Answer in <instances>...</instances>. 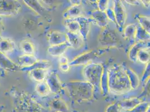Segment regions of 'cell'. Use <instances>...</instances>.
Returning a JSON list of instances; mask_svg holds the SVG:
<instances>
[{"label": "cell", "mask_w": 150, "mask_h": 112, "mask_svg": "<svg viewBox=\"0 0 150 112\" xmlns=\"http://www.w3.org/2000/svg\"><path fill=\"white\" fill-rule=\"evenodd\" d=\"M21 4L16 0H0V16H14L19 13Z\"/></svg>", "instance_id": "52a82bcc"}, {"label": "cell", "mask_w": 150, "mask_h": 112, "mask_svg": "<svg viewBox=\"0 0 150 112\" xmlns=\"http://www.w3.org/2000/svg\"><path fill=\"white\" fill-rule=\"evenodd\" d=\"M113 10L115 13L117 28L120 32H122L125 28L127 20V13L125 5L122 1H114Z\"/></svg>", "instance_id": "9c48e42d"}, {"label": "cell", "mask_w": 150, "mask_h": 112, "mask_svg": "<svg viewBox=\"0 0 150 112\" xmlns=\"http://www.w3.org/2000/svg\"><path fill=\"white\" fill-rule=\"evenodd\" d=\"M100 89L101 91V94H103V96H105L109 93L108 67L105 66H104V69L100 81Z\"/></svg>", "instance_id": "f1b7e54d"}, {"label": "cell", "mask_w": 150, "mask_h": 112, "mask_svg": "<svg viewBox=\"0 0 150 112\" xmlns=\"http://www.w3.org/2000/svg\"><path fill=\"white\" fill-rule=\"evenodd\" d=\"M140 2L145 7H149L150 6V0H142L140 1Z\"/></svg>", "instance_id": "b9f144b4"}, {"label": "cell", "mask_w": 150, "mask_h": 112, "mask_svg": "<svg viewBox=\"0 0 150 112\" xmlns=\"http://www.w3.org/2000/svg\"><path fill=\"white\" fill-rule=\"evenodd\" d=\"M98 42L104 48L112 49L122 47V43L117 35L108 26L101 31L98 37Z\"/></svg>", "instance_id": "8992f818"}, {"label": "cell", "mask_w": 150, "mask_h": 112, "mask_svg": "<svg viewBox=\"0 0 150 112\" xmlns=\"http://www.w3.org/2000/svg\"><path fill=\"white\" fill-rule=\"evenodd\" d=\"M136 39H137V41L149 42L150 40V34L139 25L137 26Z\"/></svg>", "instance_id": "1f68e13d"}, {"label": "cell", "mask_w": 150, "mask_h": 112, "mask_svg": "<svg viewBox=\"0 0 150 112\" xmlns=\"http://www.w3.org/2000/svg\"><path fill=\"white\" fill-rule=\"evenodd\" d=\"M82 13L81 5H71L63 13V18L64 19H76L83 16Z\"/></svg>", "instance_id": "ffe728a7"}, {"label": "cell", "mask_w": 150, "mask_h": 112, "mask_svg": "<svg viewBox=\"0 0 150 112\" xmlns=\"http://www.w3.org/2000/svg\"><path fill=\"white\" fill-rule=\"evenodd\" d=\"M45 81L50 87L51 93L60 95L64 93V85L61 81L57 70H52L48 72Z\"/></svg>", "instance_id": "ba28073f"}, {"label": "cell", "mask_w": 150, "mask_h": 112, "mask_svg": "<svg viewBox=\"0 0 150 112\" xmlns=\"http://www.w3.org/2000/svg\"><path fill=\"white\" fill-rule=\"evenodd\" d=\"M38 60L34 55H22L16 58V63L21 69H28L31 67Z\"/></svg>", "instance_id": "ac0fdd59"}, {"label": "cell", "mask_w": 150, "mask_h": 112, "mask_svg": "<svg viewBox=\"0 0 150 112\" xmlns=\"http://www.w3.org/2000/svg\"><path fill=\"white\" fill-rule=\"evenodd\" d=\"M149 48H144L141 50L137 57V61H138L143 64H147L150 61V51L149 50Z\"/></svg>", "instance_id": "4dcf8cb0"}, {"label": "cell", "mask_w": 150, "mask_h": 112, "mask_svg": "<svg viewBox=\"0 0 150 112\" xmlns=\"http://www.w3.org/2000/svg\"><path fill=\"white\" fill-rule=\"evenodd\" d=\"M125 71L128 76L132 90L136 89L139 85L140 79L137 74L131 69L125 67Z\"/></svg>", "instance_id": "83f0119b"}, {"label": "cell", "mask_w": 150, "mask_h": 112, "mask_svg": "<svg viewBox=\"0 0 150 112\" xmlns=\"http://www.w3.org/2000/svg\"><path fill=\"white\" fill-rule=\"evenodd\" d=\"M0 67L6 71H21V68L16 63L1 52H0Z\"/></svg>", "instance_id": "2e32d148"}, {"label": "cell", "mask_w": 150, "mask_h": 112, "mask_svg": "<svg viewBox=\"0 0 150 112\" xmlns=\"http://www.w3.org/2000/svg\"><path fill=\"white\" fill-rule=\"evenodd\" d=\"M81 1H70L72 5H81Z\"/></svg>", "instance_id": "ee69618b"}, {"label": "cell", "mask_w": 150, "mask_h": 112, "mask_svg": "<svg viewBox=\"0 0 150 112\" xmlns=\"http://www.w3.org/2000/svg\"><path fill=\"white\" fill-rule=\"evenodd\" d=\"M49 109L53 112H69V108L66 102L60 97H54L47 102Z\"/></svg>", "instance_id": "30bf717a"}, {"label": "cell", "mask_w": 150, "mask_h": 112, "mask_svg": "<svg viewBox=\"0 0 150 112\" xmlns=\"http://www.w3.org/2000/svg\"><path fill=\"white\" fill-rule=\"evenodd\" d=\"M63 23L68 32L80 34V24L77 19H64Z\"/></svg>", "instance_id": "484cf974"}, {"label": "cell", "mask_w": 150, "mask_h": 112, "mask_svg": "<svg viewBox=\"0 0 150 112\" xmlns=\"http://www.w3.org/2000/svg\"><path fill=\"white\" fill-rule=\"evenodd\" d=\"M146 112H150V105H149V106H148V108H147Z\"/></svg>", "instance_id": "7dc6e473"}, {"label": "cell", "mask_w": 150, "mask_h": 112, "mask_svg": "<svg viewBox=\"0 0 150 112\" xmlns=\"http://www.w3.org/2000/svg\"><path fill=\"white\" fill-rule=\"evenodd\" d=\"M71 66L69 63H64V64H60L59 65V69L62 71L63 72H67L69 71Z\"/></svg>", "instance_id": "f35d334b"}, {"label": "cell", "mask_w": 150, "mask_h": 112, "mask_svg": "<svg viewBox=\"0 0 150 112\" xmlns=\"http://www.w3.org/2000/svg\"><path fill=\"white\" fill-rule=\"evenodd\" d=\"M139 24V26L142 28L144 30L150 34V18L141 14H136L134 16Z\"/></svg>", "instance_id": "f546056e"}, {"label": "cell", "mask_w": 150, "mask_h": 112, "mask_svg": "<svg viewBox=\"0 0 150 112\" xmlns=\"http://www.w3.org/2000/svg\"><path fill=\"white\" fill-rule=\"evenodd\" d=\"M69 47V45L67 42L64 43L50 46L47 49V52L52 57H59L63 56Z\"/></svg>", "instance_id": "7402d4cb"}, {"label": "cell", "mask_w": 150, "mask_h": 112, "mask_svg": "<svg viewBox=\"0 0 150 112\" xmlns=\"http://www.w3.org/2000/svg\"><path fill=\"white\" fill-rule=\"evenodd\" d=\"M149 78H150V61L149 62L146 64V68L144 70L143 75L142 76L141 81L145 82Z\"/></svg>", "instance_id": "d590c367"}, {"label": "cell", "mask_w": 150, "mask_h": 112, "mask_svg": "<svg viewBox=\"0 0 150 112\" xmlns=\"http://www.w3.org/2000/svg\"><path fill=\"white\" fill-rule=\"evenodd\" d=\"M142 101L141 98L136 97L122 100L118 104L121 109H123L124 111H131Z\"/></svg>", "instance_id": "603a6c76"}, {"label": "cell", "mask_w": 150, "mask_h": 112, "mask_svg": "<svg viewBox=\"0 0 150 112\" xmlns=\"http://www.w3.org/2000/svg\"><path fill=\"white\" fill-rule=\"evenodd\" d=\"M137 26L135 24H130L125 26L123 30L122 37L129 42H134L136 39Z\"/></svg>", "instance_id": "cb8c5ba5"}, {"label": "cell", "mask_w": 150, "mask_h": 112, "mask_svg": "<svg viewBox=\"0 0 150 112\" xmlns=\"http://www.w3.org/2000/svg\"><path fill=\"white\" fill-rule=\"evenodd\" d=\"M90 19L91 23L103 29L108 26L109 20L105 12L101 11L98 9L95 10L91 13V18Z\"/></svg>", "instance_id": "7c38bea8"}, {"label": "cell", "mask_w": 150, "mask_h": 112, "mask_svg": "<svg viewBox=\"0 0 150 112\" xmlns=\"http://www.w3.org/2000/svg\"><path fill=\"white\" fill-rule=\"evenodd\" d=\"M149 105L150 104H149L148 102L142 101L139 104L133 108L131 111H123V112H146Z\"/></svg>", "instance_id": "d6a6232c"}, {"label": "cell", "mask_w": 150, "mask_h": 112, "mask_svg": "<svg viewBox=\"0 0 150 112\" xmlns=\"http://www.w3.org/2000/svg\"><path fill=\"white\" fill-rule=\"evenodd\" d=\"M7 93L13 100L11 112H48L32 95L24 90L11 87Z\"/></svg>", "instance_id": "6da1fadb"}, {"label": "cell", "mask_w": 150, "mask_h": 112, "mask_svg": "<svg viewBox=\"0 0 150 112\" xmlns=\"http://www.w3.org/2000/svg\"><path fill=\"white\" fill-rule=\"evenodd\" d=\"M120 108L118 103H112L107 106L105 112H120Z\"/></svg>", "instance_id": "8d00e7d4"}, {"label": "cell", "mask_w": 150, "mask_h": 112, "mask_svg": "<svg viewBox=\"0 0 150 112\" xmlns=\"http://www.w3.org/2000/svg\"><path fill=\"white\" fill-rule=\"evenodd\" d=\"M6 75V71L0 67V77H4Z\"/></svg>", "instance_id": "f6af8a7d"}, {"label": "cell", "mask_w": 150, "mask_h": 112, "mask_svg": "<svg viewBox=\"0 0 150 112\" xmlns=\"http://www.w3.org/2000/svg\"><path fill=\"white\" fill-rule=\"evenodd\" d=\"M48 42L50 46L56 45L67 42L66 34L58 30H52L47 35Z\"/></svg>", "instance_id": "5bb4252c"}, {"label": "cell", "mask_w": 150, "mask_h": 112, "mask_svg": "<svg viewBox=\"0 0 150 112\" xmlns=\"http://www.w3.org/2000/svg\"><path fill=\"white\" fill-rule=\"evenodd\" d=\"M109 1L108 0H99L96 1L98 9L103 12H105L109 8Z\"/></svg>", "instance_id": "e575fe53"}, {"label": "cell", "mask_w": 150, "mask_h": 112, "mask_svg": "<svg viewBox=\"0 0 150 112\" xmlns=\"http://www.w3.org/2000/svg\"><path fill=\"white\" fill-rule=\"evenodd\" d=\"M150 42H141L137 41L136 43L134 44L130 49L129 50L128 53V58L132 62H136L137 61V57L138 52L142 49L150 48Z\"/></svg>", "instance_id": "4fadbf2b"}, {"label": "cell", "mask_w": 150, "mask_h": 112, "mask_svg": "<svg viewBox=\"0 0 150 112\" xmlns=\"http://www.w3.org/2000/svg\"><path fill=\"white\" fill-rule=\"evenodd\" d=\"M76 19L80 24V34L84 41L86 40L90 29V24L91 23L90 19L84 16Z\"/></svg>", "instance_id": "44dd1931"}, {"label": "cell", "mask_w": 150, "mask_h": 112, "mask_svg": "<svg viewBox=\"0 0 150 112\" xmlns=\"http://www.w3.org/2000/svg\"><path fill=\"white\" fill-rule=\"evenodd\" d=\"M19 48L20 50L23 53V55H34L35 48L34 44L31 41L23 39L20 42Z\"/></svg>", "instance_id": "d4e9b609"}, {"label": "cell", "mask_w": 150, "mask_h": 112, "mask_svg": "<svg viewBox=\"0 0 150 112\" xmlns=\"http://www.w3.org/2000/svg\"><path fill=\"white\" fill-rule=\"evenodd\" d=\"M125 67L121 63H114L108 67L109 93L120 95L127 93L131 90Z\"/></svg>", "instance_id": "7a4b0ae2"}, {"label": "cell", "mask_w": 150, "mask_h": 112, "mask_svg": "<svg viewBox=\"0 0 150 112\" xmlns=\"http://www.w3.org/2000/svg\"><path fill=\"white\" fill-rule=\"evenodd\" d=\"M142 97L150 98V78L145 82L143 90L138 98L141 99Z\"/></svg>", "instance_id": "836d02e7"}, {"label": "cell", "mask_w": 150, "mask_h": 112, "mask_svg": "<svg viewBox=\"0 0 150 112\" xmlns=\"http://www.w3.org/2000/svg\"><path fill=\"white\" fill-rule=\"evenodd\" d=\"M106 16L108 18V20H110L112 22L114 23V24H116V20H115V13L114 12L113 9H110V8H108L106 10Z\"/></svg>", "instance_id": "74e56055"}, {"label": "cell", "mask_w": 150, "mask_h": 112, "mask_svg": "<svg viewBox=\"0 0 150 112\" xmlns=\"http://www.w3.org/2000/svg\"><path fill=\"white\" fill-rule=\"evenodd\" d=\"M104 66L101 63L91 62L86 65L83 69L82 74L85 81L93 86L95 91L100 89V81Z\"/></svg>", "instance_id": "277c9868"}, {"label": "cell", "mask_w": 150, "mask_h": 112, "mask_svg": "<svg viewBox=\"0 0 150 112\" xmlns=\"http://www.w3.org/2000/svg\"><path fill=\"white\" fill-rule=\"evenodd\" d=\"M5 109V106L4 104H0V112H4Z\"/></svg>", "instance_id": "bcb514c9"}, {"label": "cell", "mask_w": 150, "mask_h": 112, "mask_svg": "<svg viewBox=\"0 0 150 112\" xmlns=\"http://www.w3.org/2000/svg\"><path fill=\"white\" fill-rule=\"evenodd\" d=\"M21 71H28L30 77L33 80L37 82L45 81L48 74V69L39 67H31L23 69Z\"/></svg>", "instance_id": "9a60e30c"}, {"label": "cell", "mask_w": 150, "mask_h": 112, "mask_svg": "<svg viewBox=\"0 0 150 112\" xmlns=\"http://www.w3.org/2000/svg\"><path fill=\"white\" fill-rule=\"evenodd\" d=\"M4 30V24L3 22V19L2 16H0V36H1V33Z\"/></svg>", "instance_id": "7bdbcfd3"}, {"label": "cell", "mask_w": 150, "mask_h": 112, "mask_svg": "<svg viewBox=\"0 0 150 112\" xmlns=\"http://www.w3.org/2000/svg\"><path fill=\"white\" fill-rule=\"evenodd\" d=\"M35 91L38 95L43 98H46L50 95V87L45 81L37 82L35 86Z\"/></svg>", "instance_id": "4316f807"}, {"label": "cell", "mask_w": 150, "mask_h": 112, "mask_svg": "<svg viewBox=\"0 0 150 112\" xmlns=\"http://www.w3.org/2000/svg\"><path fill=\"white\" fill-rule=\"evenodd\" d=\"M111 49L110 48L101 47L89 50L76 57L71 62H69V65L71 66H85L88 63L92 62V61L95 59L98 58L101 56L105 55Z\"/></svg>", "instance_id": "5b68a950"}, {"label": "cell", "mask_w": 150, "mask_h": 112, "mask_svg": "<svg viewBox=\"0 0 150 112\" xmlns=\"http://www.w3.org/2000/svg\"><path fill=\"white\" fill-rule=\"evenodd\" d=\"M58 63H59V65H60V64L69 63V59L67 58V57L63 55V56L58 57Z\"/></svg>", "instance_id": "ab89813d"}, {"label": "cell", "mask_w": 150, "mask_h": 112, "mask_svg": "<svg viewBox=\"0 0 150 112\" xmlns=\"http://www.w3.org/2000/svg\"><path fill=\"white\" fill-rule=\"evenodd\" d=\"M66 34L67 37V42L70 47L75 50L79 49L80 47H81L84 40L80 34H75L68 31Z\"/></svg>", "instance_id": "d6986e66"}, {"label": "cell", "mask_w": 150, "mask_h": 112, "mask_svg": "<svg viewBox=\"0 0 150 112\" xmlns=\"http://www.w3.org/2000/svg\"><path fill=\"white\" fill-rule=\"evenodd\" d=\"M25 5L31 9L34 12L42 16H45L48 14V10H47L42 4L40 1L37 0H25L23 1Z\"/></svg>", "instance_id": "e0dca14e"}, {"label": "cell", "mask_w": 150, "mask_h": 112, "mask_svg": "<svg viewBox=\"0 0 150 112\" xmlns=\"http://www.w3.org/2000/svg\"><path fill=\"white\" fill-rule=\"evenodd\" d=\"M16 50V45L13 39L0 36V52L7 56L13 53Z\"/></svg>", "instance_id": "8fae6325"}, {"label": "cell", "mask_w": 150, "mask_h": 112, "mask_svg": "<svg viewBox=\"0 0 150 112\" xmlns=\"http://www.w3.org/2000/svg\"><path fill=\"white\" fill-rule=\"evenodd\" d=\"M64 87L71 98L76 103L89 102L94 99V87L88 81H69L64 85Z\"/></svg>", "instance_id": "3957f363"}, {"label": "cell", "mask_w": 150, "mask_h": 112, "mask_svg": "<svg viewBox=\"0 0 150 112\" xmlns=\"http://www.w3.org/2000/svg\"><path fill=\"white\" fill-rule=\"evenodd\" d=\"M125 2L128 4L132 6H138L141 4L140 1H137V0H126Z\"/></svg>", "instance_id": "60d3db41"}]
</instances>
